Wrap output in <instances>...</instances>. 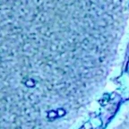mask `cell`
Instances as JSON below:
<instances>
[{
    "label": "cell",
    "mask_w": 129,
    "mask_h": 129,
    "mask_svg": "<svg viewBox=\"0 0 129 129\" xmlns=\"http://www.w3.org/2000/svg\"><path fill=\"white\" fill-rule=\"evenodd\" d=\"M57 116H58V112H55V111H50L48 113V117L50 118H55Z\"/></svg>",
    "instance_id": "7a4b0ae2"
},
{
    "label": "cell",
    "mask_w": 129,
    "mask_h": 129,
    "mask_svg": "<svg viewBox=\"0 0 129 129\" xmlns=\"http://www.w3.org/2000/svg\"><path fill=\"white\" fill-rule=\"evenodd\" d=\"M58 115L60 116V117H62V116L64 115V111L63 110L62 108H59V109H58Z\"/></svg>",
    "instance_id": "3957f363"
},
{
    "label": "cell",
    "mask_w": 129,
    "mask_h": 129,
    "mask_svg": "<svg viewBox=\"0 0 129 129\" xmlns=\"http://www.w3.org/2000/svg\"><path fill=\"white\" fill-rule=\"evenodd\" d=\"M26 86H30V87H34L35 86V82L32 79H29L25 83Z\"/></svg>",
    "instance_id": "6da1fadb"
}]
</instances>
